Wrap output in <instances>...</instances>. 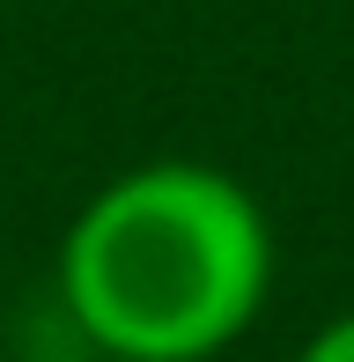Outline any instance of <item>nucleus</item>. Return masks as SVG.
Segmentation results:
<instances>
[{"instance_id": "1", "label": "nucleus", "mask_w": 354, "mask_h": 362, "mask_svg": "<svg viewBox=\"0 0 354 362\" xmlns=\"http://www.w3.org/2000/svg\"><path fill=\"white\" fill-rule=\"evenodd\" d=\"M266 274V215L207 163H148L104 185L59 252L74 325L118 362H207L259 318Z\"/></svg>"}, {"instance_id": "2", "label": "nucleus", "mask_w": 354, "mask_h": 362, "mask_svg": "<svg viewBox=\"0 0 354 362\" xmlns=\"http://www.w3.org/2000/svg\"><path fill=\"white\" fill-rule=\"evenodd\" d=\"M295 362H354V318H332V325H325V333H317Z\"/></svg>"}]
</instances>
